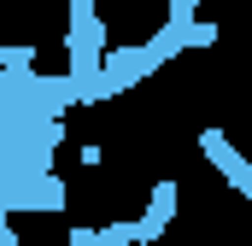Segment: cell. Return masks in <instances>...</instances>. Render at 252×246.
I'll return each mask as SVG.
<instances>
[{
	"instance_id": "cell-3",
	"label": "cell",
	"mask_w": 252,
	"mask_h": 246,
	"mask_svg": "<svg viewBox=\"0 0 252 246\" xmlns=\"http://www.w3.org/2000/svg\"><path fill=\"white\" fill-rule=\"evenodd\" d=\"M170 217H176V182L164 176L153 187V199H147V217H135V241H158L170 229Z\"/></svg>"
},
{
	"instance_id": "cell-1",
	"label": "cell",
	"mask_w": 252,
	"mask_h": 246,
	"mask_svg": "<svg viewBox=\"0 0 252 246\" xmlns=\"http://www.w3.org/2000/svg\"><path fill=\"white\" fill-rule=\"evenodd\" d=\"M100 47H106V24H100L94 0H70V76L76 82L100 76Z\"/></svg>"
},
{
	"instance_id": "cell-5",
	"label": "cell",
	"mask_w": 252,
	"mask_h": 246,
	"mask_svg": "<svg viewBox=\"0 0 252 246\" xmlns=\"http://www.w3.org/2000/svg\"><path fill=\"white\" fill-rule=\"evenodd\" d=\"M193 18V0H170V24H188Z\"/></svg>"
},
{
	"instance_id": "cell-2",
	"label": "cell",
	"mask_w": 252,
	"mask_h": 246,
	"mask_svg": "<svg viewBox=\"0 0 252 246\" xmlns=\"http://www.w3.org/2000/svg\"><path fill=\"white\" fill-rule=\"evenodd\" d=\"M199 153L223 170V182H229V187H241V193L252 199V164L229 147V135H223V129H199Z\"/></svg>"
},
{
	"instance_id": "cell-4",
	"label": "cell",
	"mask_w": 252,
	"mask_h": 246,
	"mask_svg": "<svg viewBox=\"0 0 252 246\" xmlns=\"http://www.w3.org/2000/svg\"><path fill=\"white\" fill-rule=\"evenodd\" d=\"M94 246H135V223L129 217H112L106 229H94Z\"/></svg>"
}]
</instances>
